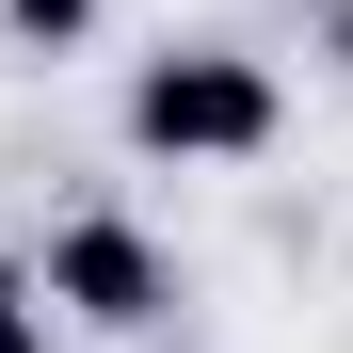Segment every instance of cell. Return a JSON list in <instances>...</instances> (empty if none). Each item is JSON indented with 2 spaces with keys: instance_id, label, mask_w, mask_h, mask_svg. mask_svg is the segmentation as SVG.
<instances>
[{
  "instance_id": "obj_1",
  "label": "cell",
  "mask_w": 353,
  "mask_h": 353,
  "mask_svg": "<svg viewBox=\"0 0 353 353\" xmlns=\"http://www.w3.org/2000/svg\"><path fill=\"white\" fill-rule=\"evenodd\" d=\"M112 129H129V161L225 176V161H273V145H289V81L257 65V48H225V32H176V48H145V65H129Z\"/></svg>"
},
{
  "instance_id": "obj_2",
  "label": "cell",
  "mask_w": 353,
  "mask_h": 353,
  "mask_svg": "<svg viewBox=\"0 0 353 353\" xmlns=\"http://www.w3.org/2000/svg\"><path fill=\"white\" fill-rule=\"evenodd\" d=\"M32 257H48V305H65L81 337H145V321L176 305V257H161V225H129V209H65Z\"/></svg>"
},
{
  "instance_id": "obj_3",
  "label": "cell",
  "mask_w": 353,
  "mask_h": 353,
  "mask_svg": "<svg viewBox=\"0 0 353 353\" xmlns=\"http://www.w3.org/2000/svg\"><path fill=\"white\" fill-rule=\"evenodd\" d=\"M0 48H32V65H65V48H97V0H0Z\"/></svg>"
},
{
  "instance_id": "obj_4",
  "label": "cell",
  "mask_w": 353,
  "mask_h": 353,
  "mask_svg": "<svg viewBox=\"0 0 353 353\" xmlns=\"http://www.w3.org/2000/svg\"><path fill=\"white\" fill-rule=\"evenodd\" d=\"M48 321H65V305H48V257L0 241V353H48Z\"/></svg>"
}]
</instances>
